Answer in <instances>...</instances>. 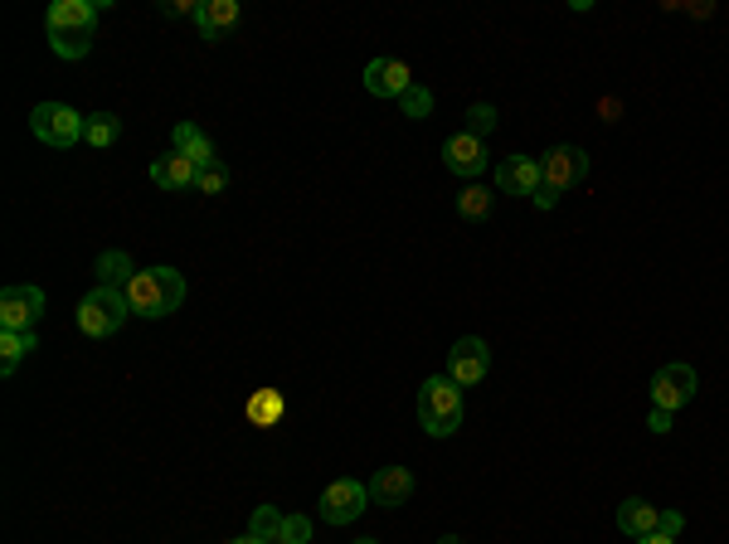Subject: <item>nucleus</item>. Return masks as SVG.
Wrapping results in <instances>:
<instances>
[{"mask_svg": "<svg viewBox=\"0 0 729 544\" xmlns=\"http://www.w3.org/2000/svg\"><path fill=\"white\" fill-rule=\"evenodd\" d=\"M273 544H311V520L307 516H283Z\"/></svg>", "mask_w": 729, "mask_h": 544, "instance_id": "cd10ccee", "label": "nucleus"}, {"mask_svg": "<svg viewBox=\"0 0 729 544\" xmlns=\"http://www.w3.org/2000/svg\"><path fill=\"white\" fill-rule=\"evenodd\" d=\"M234 544H273V540H258V535H238Z\"/></svg>", "mask_w": 729, "mask_h": 544, "instance_id": "f704fd0d", "label": "nucleus"}, {"mask_svg": "<svg viewBox=\"0 0 729 544\" xmlns=\"http://www.w3.org/2000/svg\"><path fill=\"white\" fill-rule=\"evenodd\" d=\"M618 530L628 540H647V535H656L662 530V510L652 506V500H642V496H628L618 506Z\"/></svg>", "mask_w": 729, "mask_h": 544, "instance_id": "4468645a", "label": "nucleus"}, {"mask_svg": "<svg viewBox=\"0 0 729 544\" xmlns=\"http://www.w3.org/2000/svg\"><path fill=\"white\" fill-rule=\"evenodd\" d=\"M496 190L502 195H535L540 190V161L530 156H506L496 165Z\"/></svg>", "mask_w": 729, "mask_h": 544, "instance_id": "ddd939ff", "label": "nucleus"}, {"mask_svg": "<svg viewBox=\"0 0 729 544\" xmlns=\"http://www.w3.org/2000/svg\"><path fill=\"white\" fill-rule=\"evenodd\" d=\"M244 413H248V423H254V428H273V423H283V413H287L283 390H258L254 399L244 404Z\"/></svg>", "mask_w": 729, "mask_h": 544, "instance_id": "6ab92c4d", "label": "nucleus"}, {"mask_svg": "<svg viewBox=\"0 0 729 544\" xmlns=\"http://www.w3.org/2000/svg\"><path fill=\"white\" fill-rule=\"evenodd\" d=\"M29 350H39V341H35V331H0V374H15L20 370V360H25Z\"/></svg>", "mask_w": 729, "mask_h": 544, "instance_id": "aec40b11", "label": "nucleus"}, {"mask_svg": "<svg viewBox=\"0 0 729 544\" xmlns=\"http://www.w3.org/2000/svg\"><path fill=\"white\" fill-rule=\"evenodd\" d=\"M681 530H685V516H681V510H662V530H656V535H681Z\"/></svg>", "mask_w": 729, "mask_h": 544, "instance_id": "c756f323", "label": "nucleus"}, {"mask_svg": "<svg viewBox=\"0 0 729 544\" xmlns=\"http://www.w3.org/2000/svg\"><path fill=\"white\" fill-rule=\"evenodd\" d=\"M647 428H652V433H671V413H666V408H652Z\"/></svg>", "mask_w": 729, "mask_h": 544, "instance_id": "7c9ffc66", "label": "nucleus"}, {"mask_svg": "<svg viewBox=\"0 0 729 544\" xmlns=\"http://www.w3.org/2000/svg\"><path fill=\"white\" fill-rule=\"evenodd\" d=\"M399 108H404V118H413V122H423L433 112V92L429 88H419V83H413L409 92H404L399 98Z\"/></svg>", "mask_w": 729, "mask_h": 544, "instance_id": "bb28decb", "label": "nucleus"}, {"mask_svg": "<svg viewBox=\"0 0 729 544\" xmlns=\"http://www.w3.org/2000/svg\"><path fill=\"white\" fill-rule=\"evenodd\" d=\"M457 214L472 219V224H482V219L492 214V190H486V185H467V190L457 195Z\"/></svg>", "mask_w": 729, "mask_h": 544, "instance_id": "b1692460", "label": "nucleus"}, {"mask_svg": "<svg viewBox=\"0 0 729 544\" xmlns=\"http://www.w3.org/2000/svg\"><path fill=\"white\" fill-rule=\"evenodd\" d=\"M118 136H122V122L112 118V112H92V118H88V127H83V141H88V146H98V151L118 146Z\"/></svg>", "mask_w": 729, "mask_h": 544, "instance_id": "4be33fe9", "label": "nucleus"}, {"mask_svg": "<svg viewBox=\"0 0 729 544\" xmlns=\"http://www.w3.org/2000/svg\"><path fill=\"white\" fill-rule=\"evenodd\" d=\"M437 544H462V540H457V535H443V540H437Z\"/></svg>", "mask_w": 729, "mask_h": 544, "instance_id": "c9c22d12", "label": "nucleus"}, {"mask_svg": "<svg viewBox=\"0 0 729 544\" xmlns=\"http://www.w3.org/2000/svg\"><path fill=\"white\" fill-rule=\"evenodd\" d=\"M364 88H370L374 98H394V102H399L404 92L413 88V73H409L404 59H370V64H364Z\"/></svg>", "mask_w": 729, "mask_h": 544, "instance_id": "9d476101", "label": "nucleus"}, {"mask_svg": "<svg viewBox=\"0 0 729 544\" xmlns=\"http://www.w3.org/2000/svg\"><path fill=\"white\" fill-rule=\"evenodd\" d=\"M83 127H88V118H83V112H73L69 102H39V108L29 112V132H35L45 146H54V151L78 146L83 141Z\"/></svg>", "mask_w": 729, "mask_h": 544, "instance_id": "39448f33", "label": "nucleus"}, {"mask_svg": "<svg viewBox=\"0 0 729 544\" xmlns=\"http://www.w3.org/2000/svg\"><path fill=\"white\" fill-rule=\"evenodd\" d=\"M598 112H603V122H618L622 102H618V98H603V102H598Z\"/></svg>", "mask_w": 729, "mask_h": 544, "instance_id": "2f4dec72", "label": "nucleus"}, {"mask_svg": "<svg viewBox=\"0 0 729 544\" xmlns=\"http://www.w3.org/2000/svg\"><path fill=\"white\" fill-rule=\"evenodd\" d=\"M127 301H132V317H171L175 307L185 301V272L175 268H137V277L127 282Z\"/></svg>", "mask_w": 729, "mask_h": 544, "instance_id": "f257e3e1", "label": "nucleus"}, {"mask_svg": "<svg viewBox=\"0 0 729 544\" xmlns=\"http://www.w3.org/2000/svg\"><path fill=\"white\" fill-rule=\"evenodd\" d=\"M364 506H370V486H364V481L341 477V481H331V486L321 491L317 516L326 520V526H350V520L364 516Z\"/></svg>", "mask_w": 729, "mask_h": 544, "instance_id": "423d86ee", "label": "nucleus"}, {"mask_svg": "<svg viewBox=\"0 0 729 544\" xmlns=\"http://www.w3.org/2000/svg\"><path fill=\"white\" fill-rule=\"evenodd\" d=\"M92 35H98V29H64V35H49V45H54L59 59H88Z\"/></svg>", "mask_w": 729, "mask_h": 544, "instance_id": "5701e85b", "label": "nucleus"}, {"mask_svg": "<svg viewBox=\"0 0 729 544\" xmlns=\"http://www.w3.org/2000/svg\"><path fill=\"white\" fill-rule=\"evenodd\" d=\"M419 423L429 437H453L462 428V384L447 380V374H433L419 390Z\"/></svg>", "mask_w": 729, "mask_h": 544, "instance_id": "f03ea898", "label": "nucleus"}, {"mask_svg": "<svg viewBox=\"0 0 729 544\" xmlns=\"http://www.w3.org/2000/svg\"><path fill=\"white\" fill-rule=\"evenodd\" d=\"M492 374V350H486L482 336H462L447 350V380L457 384H482Z\"/></svg>", "mask_w": 729, "mask_h": 544, "instance_id": "1a4fd4ad", "label": "nucleus"}, {"mask_svg": "<svg viewBox=\"0 0 729 544\" xmlns=\"http://www.w3.org/2000/svg\"><path fill=\"white\" fill-rule=\"evenodd\" d=\"M356 544H380V540H356Z\"/></svg>", "mask_w": 729, "mask_h": 544, "instance_id": "e433bc0d", "label": "nucleus"}, {"mask_svg": "<svg viewBox=\"0 0 729 544\" xmlns=\"http://www.w3.org/2000/svg\"><path fill=\"white\" fill-rule=\"evenodd\" d=\"M49 35H64V29H98V5L88 0H54L45 15Z\"/></svg>", "mask_w": 729, "mask_h": 544, "instance_id": "dca6fc26", "label": "nucleus"}, {"mask_svg": "<svg viewBox=\"0 0 729 544\" xmlns=\"http://www.w3.org/2000/svg\"><path fill=\"white\" fill-rule=\"evenodd\" d=\"M589 175V156L579 151V146H549L545 156H540V190L530 195L540 209H555L559 195L574 190V185Z\"/></svg>", "mask_w": 729, "mask_h": 544, "instance_id": "7ed1b4c3", "label": "nucleus"}, {"mask_svg": "<svg viewBox=\"0 0 729 544\" xmlns=\"http://www.w3.org/2000/svg\"><path fill=\"white\" fill-rule=\"evenodd\" d=\"M195 190H200V195H224V190H228V171H224V165H210V171H200Z\"/></svg>", "mask_w": 729, "mask_h": 544, "instance_id": "c85d7f7f", "label": "nucleus"}, {"mask_svg": "<svg viewBox=\"0 0 729 544\" xmlns=\"http://www.w3.org/2000/svg\"><path fill=\"white\" fill-rule=\"evenodd\" d=\"M195 10H200V5H190V0H185V5H181V0H171V5H165V15H195Z\"/></svg>", "mask_w": 729, "mask_h": 544, "instance_id": "473e14b6", "label": "nucleus"}, {"mask_svg": "<svg viewBox=\"0 0 729 544\" xmlns=\"http://www.w3.org/2000/svg\"><path fill=\"white\" fill-rule=\"evenodd\" d=\"M195 25H200V39H224L228 29L238 25V0H200L195 10Z\"/></svg>", "mask_w": 729, "mask_h": 544, "instance_id": "f3484780", "label": "nucleus"}, {"mask_svg": "<svg viewBox=\"0 0 729 544\" xmlns=\"http://www.w3.org/2000/svg\"><path fill=\"white\" fill-rule=\"evenodd\" d=\"M496 122H502V112H496L492 102H472V108H467V136H477V141H486V136L496 132Z\"/></svg>", "mask_w": 729, "mask_h": 544, "instance_id": "393cba45", "label": "nucleus"}, {"mask_svg": "<svg viewBox=\"0 0 729 544\" xmlns=\"http://www.w3.org/2000/svg\"><path fill=\"white\" fill-rule=\"evenodd\" d=\"M695 390H701V380H695L691 364H662L656 380H652V408L676 413V408H685L695 399Z\"/></svg>", "mask_w": 729, "mask_h": 544, "instance_id": "6e6552de", "label": "nucleus"}, {"mask_svg": "<svg viewBox=\"0 0 729 544\" xmlns=\"http://www.w3.org/2000/svg\"><path fill=\"white\" fill-rule=\"evenodd\" d=\"M132 277H137V268H132V258L122 254V248H112V254L98 258V282H102V287H122V292H127Z\"/></svg>", "mask_w": 729, "mask_h": 544, "instance_id": "412c9836", "label": "nucleus"}, {"mask_svg": "<svg viewBox=\"0 0 729 544\" xmlns=\"http://www.w3.org/2000/svg\"><path fill=\"white\" fill-rule=\"evenodd\" d=\"M638 544H676L671 535H647V540H638Z\"/></svg>", "mask_w": 729, "mask_h": 544, "instance_id": "72a5a7b5", "label": "nucleus"}, {"mask_svg": "<svg viewBox=\"0 0 729 544\" xmlns=\"http://www.w3.org/2000/svg\"><path fill=\"white\" fill-rule=\"evenodd\" d=\"M443 165H447L453 175H467V181H477V175L486 171V146L477 141V136H467V132L447 136V141H443Z\"/></svg>", "mask_w": 729, "mask_h": 544, "instance_id": "9b49d317", "label": "nucleus"}, {"mask_svg": "<svg viewBox=\"0 0 729 544\" xmlns=\"http://www.w3.org/2000/svg\"><path fill=\"white\" fill-rule=\"evenodd\" d=\"M127 317H132V301H127V292H122V287H102V282H98V287L78 301V331H83V336H92V341L118 336V331L127 326Z\"/></svg>", "mask_w": 729, "mask_h": 544, "instance_id": "20e7f679", "label": "nucleus"}, {"mask_svg": "<svg viewBox=\"0 0 729 544\" xmlns=\"http://www.w3.org/2000/svg\"><path fill=\"white\" fill-rule=\"evenodd\" d=\"M175 151L185 156V161L195 165V171H210V165H219V151H214V141L205 136L195 122H181L175 127Z\"/></svg>", "mask_w": 729, "mask_h": 544, "instance_id": "a211bd4d", "label": "nucleus"}, {"mask_svg": "<svg viewBox=\"0 0 729 544\" xmlns=\"http://www.w3.org/2000/svg\"><path fill=\"white\" fill-rule=\"evenodd\" d=\"M39 317H45V292L35 282H15L0 292V331H35Z\"/></svg>", "mask_w": 729, "mask_h": 544, "instance_id": "0eeeda50", "label": "nucleus"}, {"mask_svg": "<svg viewBox=\"0 0 729 544\" xmlns=\"http://www.w3.org/2000/svg\"><path fill=\"white\" fill-rule=\"evenodd\" d=\"M409 496H413V472H409V467H380V472L370 477V500L380 510H399Z\"/></svg>", "mask_w": 729, "mask_h": 544, "instance_id": "f8f14e48", "label": "nucleus"}, {"mask_svg": "<svg viewBox=\"0 0 729 544\" xmlns=\"http://www.w3.org/2000/svg\"><path fill=\"white\" fill-rule=\"evenodd\" d=\"M195 181H200V171L181 151H165L151 161V185H161V190H195Z\"/></svg>", "mask_w": 729, "mask_h": 544, "instance_id": "2eb2a0df", "label": "nucleus"}, {"mask_svg": "<svg viewBox=\"0 0 729 544\" xmlns=\"http://www.w3.org/2000/svg\"><path fill=\"white\" fill-rule=\"evenodd\" d=\"M277 526H283V510H277V506H258V510H254V520H248V535H258V540H277Z\"/></svg>", "mask_w": 729, "mask_h": 544, "instance_id": "a878e982", "label": "nucleus"}]
</instances>
